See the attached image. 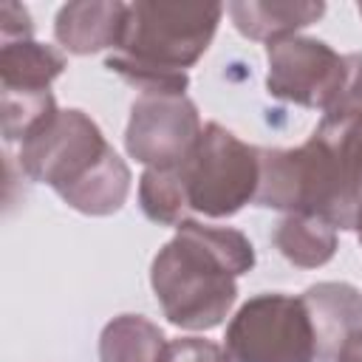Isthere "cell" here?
Listing matches in <instances>:
<instances>
[{"label": "cell", "mask_w": 362, "mask_h": 362, "mask_svg": "<svg viewBox=\"0 0 362 362\" xmlns=\"http://www.w3.org/2000/svg\"><path fill=\"white\" fill-rule=\"evenodd\" d=\"M356 238H359V246H362V189H359V221H356Z\"/></svg>", "instance_id": "cell-20"}, {"label": "cell", "mask_w": 362, "mask_h": 362, "mask_svg": "<svg viewBox=\"0 0 362 362\" xmlns=\"http://www.w3.org/2000/svg\"><path fill=\"white\" fill-rule=\"evenodd\" d=\"M337 362H362V331L348 339V345L342 348V354L337 356Z\"/></svg>", "instance_id": "cell-19"}, {"label": "cell", "mask_w": 362, "mask_h": 362, "mask_svg": "<svg viewBox=\"0 0 362 362\" xmlns=\"http://www.w3.org/2000/svg\"><path fill=\"white\" fill-rule=\"evenodd\" d=\"M65 65L59 48L34 37L0 40V90H51Z\"/></svg>", "instance_id": "cell-11"}, {"label": "cell", "mask_w": 362, "mask_h": 362, "mask_svg": "<svg viewBox=\"0 0 362 362\" xmlns=\"http://www.w3.org/2000/svg\"><path fill=\"white\" fill-rule=\"evenodd\" d=\"M201 116L187 93H139L130 105L124 150L144 167H178L201 139Z\"/></svg>", "instance_id": "cell-7"}, {"label": "cell", "mask_w": 362, "mask_h": 362, "mask_svg": "<svg viewBox=\"0 0 362 362\" xmlns=\"http://www.w3.org/2000/svg\"><path fill=\"white\" fill-rule=\"evenodd\" d=\"M113 147L99 124L76 110H57L37 133L20 144V167L31 181L48 184L57 195L85 181Z\"/></svg>", "instance_id": "cell-5"}, {"label": "cell", "mask_w": 362, "mask_h": 362, "mask_svg": "<svg viewBox=\"0 0 362 362\" xmlns=\"http://www.w3.org/2000/svg\"><path fill=\"white\" fill-rule=\"evenodd\" d=\"M274 246L288 263L320 269L337 255V226L320 215H286L274 229Z\"/></svg>", "instance_id": "cell-13"}, {"label": "cell", "mask_w": 362, "mask_h": 362, "mask_svg": "<svg viewBox=\"0 0 362 362\" xmlns=\"http://www.w3.org/2000/svg\"><path fill=\"white\" fill-rule=\"evenodd\" d=\"M167 339L141 314H119L99 334V362H158Z\"/></svg>", "instance_id": "cell-14"}, {"label": "cell", "mask_w": 362, "mask_h": 362, "mask_svg": "<svg viewBox=\"0 0 362 362\" xmlns=\"http://www.w3.org/2000/svg\"><path fill=\"white\" fill-rule=\"evenodd\" d=\"M17 37H34V25L28 8L8 0L0 6V40H17Z\"/></svg>", "instance_id": "cell-18"}, {"label": "cell", "mask_w": 362, "mask_h": 362, "mask_svg": "<svg viewBox=\"0 0 362 362\" xmlns=\"http://www.w3.org/2000/svg\"><path fill=\"white\" fill-rule=\"evenodd\" d=\"M314 328L317 362H337L354 334L362 331V291L351 283H314L303 291Z\"/></svg>", "instance_id": "cell-8"}, {"label": "cell", "mask_w": 362, "mask_h": 362, "mask_svg": "<svg viewBox=\"0 0 362 362\" xmlns=\"http://www.w3.org/2000/svg\"><path fill=\"white\" fill-rule=\"evenodd\" d=\"M255 246L232 226L187 218L150 263V286L175 328L209 331L238 300V277L252 272Z\"/></svg>", "instance_id": "cell-1"}, {"label": "cell", "mask_w": 362, "mask_h": 362, "mask_svg": "<svg viewBox=\"0 0 362 362\" xmlns=\"http://www.w3.org/2000/svg\"><path fill=\"white\" fill-rule=\"evenodd\" d=\"M189 209L204 218H232L255 204L260 181V147L240 141L218 122L204 124L195 150L178 164Z\"/></svg>", "instance_id": "cell-3"}, {"label": "cell", "mask_w": 362, "mask_h": 362, "mask_svg": "<svg viewBox=\"0 0 362 362\" xmlns=\"http://www.w3.org/2000/svg\"><path fill=\"white\" fill-rule=\"evenodd\" d=\"M223 3H127L124 31L105 68L139 93H184L192 68L209 48Z\"/></svg>", "instance_id": "cell-2"}, {"label": "cell", "mask_w": 362, "mask_h": 362, "mask_svg": "<svg viewBox=\"0 0 362 362\" xmlns=\"http://www.w3.org/2000/svg\"><path fill=\"white\" fill-rule=\"evenodd\" d=\"M124 17H127V3H116V0L65 3L54 20V37L68 54L76 57H88L105 48L116 51L124 31Z\"/></svg>", "instance_id": "cell-9"}, {"label": "cell", "mask_w": 362, "mask_h": 362, "mask_svg": "<svg viewBox=\"0 0 362 362\" xmlns=\"http://www.w3.org/2000/svg\"><path fill=\"white\" fill-rule=\"evenodd\" d=\"M57 99L51 90H0V113H3V139L25 141L31 133H37L54 113Z\"/></svg>", "instance_id": "cell-16"}, {"label": "cell", "mask_w": 362, "mask_h": 362, "mask_svg": "<svg viewBox=\"0 0 362 362\" xmlns=\"http://www.w3.org/2000/svg\"><path fill=\"white\" fill-rule=\"evenodd\" d=\"M223 339L232 362H317L308 308L303 297L283 291L249 297Z\"/></svg>", "instance_id": "cell-4"}, {"label": "cell", "mask_w": 362, "mask_h": 362, "mask_svg": "<svg viewBox=\"0 0 362 362\" xmlns=\"http://www.w3.org/2000/svg\"><path fill=\"white\" fill-rule=\"evenodd\" d=\"M266 93L311 110H331L348 79V59L314 37H286L266 45Z\"/></svg>", "instance_id": "cell-6"}, {"label": "cell", "mask_w": 362, "mask_h": 362, "mask_svg": "<svg viewBox=\"0 0 362 362\" xmlns=\"http://www.w3.org/2000/svg\"><path fill=\"white\" fill-rule=\"evenodd\" d=\"M130 181H133L130 167L124 164V158L116 150H110L105 156V161L85 181H79L74 189L62 192L59 198L82 215L105 218L124 206V201L130 195Z\"/></svg>", "instance_id": "cell-12"}, {"label": "cell", "mask_w": 362, "mask_h": 362, "mask_svg": "<svg viewBox=\"0 0 362 362\" xmlns=\"http://www.w3.org/2000/svg\"><path fill=\"white\" fill-rule=\"evenodd\" d=\"M235 28L255 42H277L325 14L320 0H235L226 6Z\"/></svg>", "instance_id": "cell-10"}, {"label": "cell", "mask_w": 362, "mask_h": 362, "mask_svg": "<svg viewBox=\"0 0 362 362\" xmlns=\"http://www.w3.org/2000/svg\"><path fill=\"white\" fill-rule=\"evenodd\" d=\"M356 8H359V14H362V3H359V6H356Z\"/></svg>", "instance_id": "cell-21"}, {"label": "cell", "mask_w": 362, "mask_h": 362, "mask_svg": "<svg viewBox=\"0 0 362 362\" xmlns=\"http://www.w3.org/2000/svg\"><path fill=\"white\" fill-rule=\"evenodd\" d=\"M158 362H232L223 345L204 337H178L170 339L158 356Z\"/></svg>", "instance_id": "cell-17"}, {"label": "cell", "mask_w": 362, "mask_h": 362, "mask_svg": "<svg viewBox=\"0 0 362 362\" xmlns=\"http://www.w3.org/2000/svg\"><path fill=\"white\" fill-rule=\"evenodd\" d=\"M139 206L144 218L158 226H181L187 221L189 201L178 167H147L139 178Z\"/></svg>", "instance_id": "cell-15"}]
</instances>
